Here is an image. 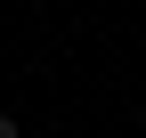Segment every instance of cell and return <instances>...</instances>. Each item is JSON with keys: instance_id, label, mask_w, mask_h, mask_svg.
<instances>
[{"instance_id": "cell-1", "label": "cell", "mask_w": 146, "mask_h": 138, "mask_svg": "<svg viewBox=\"0 0 146 138\" xmlns=\"http://www.w3.org/2000/svg\"><path fill=\"white\" fill-rule=\"evenodd\" d=\"M0 138H16V122H8V114H0Z\"/></svg>"}]
</instances>
